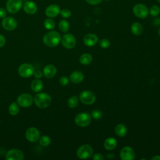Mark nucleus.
<instances>
[{
  "label": "nucleus",
  "instance_id": "nucleus-1",
  "mask_svg": "<svg viewBox=\"0 0 160 160\" xmlns=\"http://www.w3.org/2000/svg\"><path fill=\"white\" fill-rule=\"evenodd\" d=\"M44 44L50 48L57 46L61 41L60 34L55 31H51L47 32L42 38Z\"/></svg>",
  "mask_w": 160,
  "mask_h": 160
},
{
  "label": "nucleus",
  "instance_id": "nucleus-2",
  "mask_svg": "<svg viewBox=\"0 0 160 160\" xmlns=\"http://www.w3.org/2000/svg\"><path fill=\"white\" fill-rule=\"evenodd\" d=\"M34 102L38 108L44 109L48 108L51 104V98L46 92H39L35 95Z\"/></svg>",
  "mask_w": 160,
  "mask_h": 160
},
{
  "label": "nucleus",
  "instance_id": "nucleus-3",
  "mask_svg": "<svg viewBox=\"0 0 160 160\" xmlns=\"http://www.w3.org/2000/svg\"><path fill=\"white\" fill-rule=\"evenodd\" d=\"M91 115L88 112H81L75 118L76 124L81 127H86L91 122Z\"/></svg>",
  "mask_w": 160,
  "mask_h": 160
},
{
  "label": "nucleus",
  "instance_id": "nucleus-4",
  "mask_svg": "<svg viewBox=\"0 0 160 160\" xmlns=\"http://www.w3.org/2000/svg\"><path fill=\"white\" fill-rule=\"evenodd\" d=\"M34 101V98L28 93H22L17 98V103L22 108H28L31 106Z\"/></svg>",
  "mask_w": 160,
  "mask_h": 160
},
{
  "label": "nucleus",
  "instance_id": "nucleus-5",
  "mask_svg": "<svg viewBox=\"0 0 160 160\" xmlns=\"http://www.w3.org/2000/svg\"><path fill=\"white\" fill-rule=\"evenodd\" d=\"M34 68L29 63H23L18 68V74L22 78H29L33 75Z\"/></svg>",
  "mask_w": 160,
  "mask_h": 160
},
{
  "label": "nucleus",
  "instance_id": "nucleus-6",
  "mask_svg": "<svg viewBox=\"0 0 160 160\" xmlns=\"http://www.w3.org/2000/svg\"><path fill=\"white\" fill-rule=\"evenodd\" d=\"M22 5V0H8L6 8L9 13L14 14L21 9Z\"/></svg>",
  "mask_w": 160,
  "mask_h": 160
},
{
  "label": "nucleus",
  "instance_id": "nucleus-7",
  "mask_svg": "<svg viewBox=\"0 0 160 160\" xmlns=\"http://www.w3.org/2000/svg\"><path fill=\"white\" fill-rule=\"evenodd\" d=\"M93 150L89 144H84L80 146L77 150V156L80 159H87L92 155Z\"/></svg>",
  "mask_w": 160,
  "mask_h": 160
},
{
  "label": "nucleus",
  "instance_id": "nucleus-8",
  "mask_svg": "<svg viewBox=\"0 0 160 160\" xmlns=\"http://www.w3.org/2000/svg\"><path fill=\"white\" fill-rule=\"evenodd\" d=\"M79 99L83 104L90 105L94 102L96 100V96L90 91H84L80 93Z\"/></svg>",
  "mask_w": 160,
  "mask_h": 160
},
{
  "label": "nucleus",
  "instance_id": "nucleus-9",
  "mask_svg": "<svg viewBox=\"0 0 160 160\" xmlns=\"http://www.w3.org/2000/svg\"><path fill=\"white\" fill-rule=\"evenodd\" d=\"M132 11L134 15L141 19L146 18L149 14V10L148 8L142 4H138L135 5Z\"/></svg>",
  "mask_w": 160,
  "mask_h": 160
},
{
  "label": "nucleus",
  "instance_id": "nucleus-10",
  "mask_svg": "<svg viewBox=\"0 0 160 160\" xmlns=\"http://www.w3.org/2000/svg\"><path fill=\"white\" fill-rule=\"evenodd\" d=\"M5 158L6 160H22L24 154L20 149L13 148L7 152Z\"/></svg>",
  "mask_w": 160,
  "mask_h": 160
},
{
  "label": "nucleus",
  "instance_id": "nucleus-11",
  "mask_svg": "<svg viewBox=\"0 0 160 160\" xmlns=\"http://www.w3.org/2000/svg\"><path fill=\"white\" fill-rule=\"evenodd\" d=\"M26 138L29 142H34L39 140L40 138V133L38 129L34 127L28 128L26 131Z\"/></svg>",
  "mask_w": 160,
  "mask_h": 160
},
{
  "label": "nucleus",
  "instance_id": "nucleus-12",
  "mask_svg": "<svg viewBox=\"0 0 160 160\" xmlns=\"http://www.w3.org/2000/svg\"><path fill=\"white\" fill-rule=\"evenodd\" d=\"M2 28L7 31H12L17 28V21L12 17H5L1 22Z\"/></svg>",
  "mask_w": 160,
  "mask_h": 160
},
{
  "label": "nucleus",
  "instance_id": "nucleus-13",
  "mask_svg": "<svg viewBox=\"0 0 160 160\" xmlns=\"http://www.w3.org/2000/svg\"><path fill=\"white\" fill-rule=\"evenodd\" d=\"M62 46L67 49H71L76 45V39L74 36L70 33L64 34L61 39Z\"/></svg>",
  "mask_w": 160,
  "mask_h": 160
},
{
  "label": "nucleus",
  "instance_id": "nucleus-14",
  "mask_svg": "<svg viewBox=\"0 0 160 160\" xmlns=\"http://www.w3.org/2000/svg\"><path fill=\"white\" fill-rule=\"evenodd\" d=\"M134 150L129 146L124 147L120 152V157L122 160H132L134 159Z\"/></svg>",
  "mask_w": 160,
  "mask_h": 160
},
{
  "label": "nucleus",
  "instance_id": "nucleus-15",
  "mask_svg": "<svg viewBox=\"0 0 160 160\" xmlns=\"http://www.w3.org/2000/svg\"><path fill=\"white\" fill-rule=\"evenodd\" d=\"M60 12V7L57 4H51L45 10V14L49 18H54L59 14Z\"/></svg>",
  "mask_w": 160,
  "mask_h": 160
},
{
  "label": "nucleus",
  "instance_id": "nucleus-16",
  "mask_svg": "<svg viewBox=\"0 0 160 160\" xmlns=\"http://www.w3.org/2000/svg\"><path fill=\"white\" fill-rule=\"evenodd\" d=\"M23 10L26 14H34L37 11V6L36 4L31 1H27L22 5Z\"/></svg>",
  "mask_w": 160,
  "mask_h": 160
},
{
  "label": "nucleus",
  "instance_id": "nucleus-17",
  "mask_svg": "<svg viewBox=\"0 0 160 160\" xmlns=\"http://www.w3.org/2000/svg\"><path fill=\"white\" fill-rule=\"evenodd\" d=\"M98 41V36L92 33H89L86 34L83 39L84 43L86 46L92 47L95 46Z\"/></svg>",
  "mask_w": 160,
  "mask_h": 160
},
{
  "label": "nucleus",
  "instance_id": "nucleus-18",
  "mask_svg": "<svg viewBox=\"0 0 160 160\" xmlns=\"http://www.w3.org/2000/svg\"><path fill=\"white\" fill-rule=\"evenodd\" d=\"M57 72L56 68L52 64H48L46 65L42 71L43 75L47 78H51L54 77Z\"/></svg>",
  "mask_w": 160,
  "mask_h": 160
},
{
  "label": "nucleus",
  "instance_id": "nucleus-19",
  "mask_svg": "<svg viewBox=\"0 0 160 160\" xmlns=\"http://www.w3.org/2000/svg\"><path fill=\"white\" fill-rule=\"evenodd\" d=\"M69 78L72 82H73L74 84H78L82 81V80L84 79V75L80 71H75L70 74Z\"/></svg>",
  "mask_w": 160,
  "mask_h": 160
},
{
  "label": "nucleus",
  "instance_id": "nucleus-20",
  "mask_svg": "<svg viewBox=\"0 0 160 160\" xmlns=\"http://www.w3.org/2000/svg\"><path fill=\"white\" fill-rule=\"evenodd\" d=\"M116 145L117 141L116 139L112 137L107 138L104 142V146L107 150H112L116 147Z\"/></svg>",
  "mask_w": 160,
  "mask_h": 160
},
{
  "label": "nucleus",
  "instance_id": "nucleus-21",
  "mask_svg": "<svg viewBox=\"0 0 160 160\" xmlns=\"http://www.w3.org/2000/svg\"><path fill=\"white\" fill-rule=\"evenodd\" d=\"M31 87L33 91L38 92H40L42 89L43 83L40 79H36L32 81V82L31 84Z\"/></svg>",
  "mask_w": 160,
  "mask_h": 160
},
{
  "label": "nucleus",
  "instance_id": "nucleus-22",
  "mask_svg": "<svg viewBox=\"0 0 160 160\" xmlns=\"http://www.w3.org/2000/svg\"><path fill=\"white\" fill-rule=\"evenodd\" d=\"M131 32L136 36H139L143 31L142 26L139 22H134L131 26Z\"/></svg>",
  "mask_w": 160,
  "mask_h": 160
},
{
  "label": "nucleus",
  "instance_id": "nucleus-23",
  "mask_svg": "<svg viewBox=\"0 0 160 160\" xmlns=\"http://www.w3.org/2000/svg\"><path fill=\"white\" fill-rule=\"evenodd\" d=\"M115 132L116 134L120 137H124L126 135L128 129L125 125L122 124H118L115 128Z\"/></svg>",
  "mask_w": 160,
  "mask_h": 160
},
{
  "label": "nucleus",
  "instance_id": "nucleus-24",
  "mask_svg": "<svg viewBox=\"0 0 160 160\" xmlns=\"http://www.w3.org/2000/svg\"><path fill=\"white\" fill-rule=\"evenodd\" d=\"M92 60V58L90 54L85 53L81 56L79 58L80 62L83 65H88L89 64Z\"/></svg>",
  "mask_w": 160,
  "mask_h": 160
},
{
  "label": "nucleus",
  "instance_id": "nucleus-25",
  "mask_svg": "<svg viewBox=\"0 0 160 160\" xmlns=\"http://www.w3.org/2000/svg\"><path fill=\"white\" fill-rule=\"evenodd\" d=\"M19 112V106L17 102H12L9 107V112L12 116L17 115Z\"/></svg>",
  "mask_w": 160,
  "mask_h": 160
},
{
  "label": "nucleus",
  "instance_id": "nucleus-26",
  "mask_svg": "<svg viewBox=\"0 0 160 160\" xmlns=\"http://www.w3.org/2000/svg\"><path fill=\"white\" fill-rule=\"evenodd\" d=\"M59 28L62 32H66L69 29V24L66 20H61L59 22Z\"/></svg>",
  "mask_w": 160,
  "mask_h": 160
},
{
  "label": "nucleus",
  "instance_id": "nucleus-27",
  "mask_svg": "<svg viewBox=\"0 0 160 160\" xmlns=\"http://www.w3.org/2000/svg\"><path fill=\"white\" fill-rule=\"evenodd\" d=\"M51 141V138L48 136H46V135L42 136L41 138H39V144L42 146H44V147L48 146L50 144Z\"/></svg>",
  "mask_w": 160,
  "mask_h": 160
},
{
  "label": "nucleus",
  "instance_id": "nucleus-28",
  "mask_svg": "<svg viewBox=\"0 0 160 160\" xmlns=\"http://www.w3.org/2000/svg\"><path fill=\"white\" fill-rule=\"evenodd\" d=\"M44 26L48 30H52L55 28V22L51 18L46 19L44 21Z\"/></svg>",
  "mask_w": 160,
  "mask_h": 160
},
{
  "label": "nucleus",
  "instance_id": "nucleus-29",
  "mask_svg": "<svg viewBox=\"0 0 160 160\" xmlns=\"http://www.w3.org/2000/svg\"><path fill=\"white\" fill-rule=\"evenodd\" d=\"M78 104V98L76 96L71 97L68 101V105L71 108H74L77 106Z\"/></svg>",
  "mask_w": 160,
  "mask_h": 160
},
{
  "label": "nucleus",
  "instance_id": "nucleus-30",
  "mask_svg": "<svg viewBox=\"0 0 160 160\" xmlns=\"http://www.w3.org/2000/svg\"><path fill=\"white\" fill-rule=\"evenodd\" d=\"M160 13V8L156 5H154L151 7L149 10V14L152 16H157Z\"/></svg>",
  "mask_w": 160,
  "mask_h": 160
},
{
  "label": "nucleus",
  "instance_id": "nucleus-31",
  "mask_svg": "<svg viewBox=\"0 0 160 160\" xmlns=\"http://www.w3.org/2000/svg\"><path fill=\"white\" fill-rule=\"evenodd\" d=\"M102 112L98 109H94L91 112V116L95 119H101L102 118Z\"/></svg>",
  "mask_w": 160,
  "mask_h": 160
},
{
  "label": "nucleus",
  "instance_id": "nucleus-32",
  "mask_svg": "<svg viewBox=\"0 0 160 160\" xmlns=\"http://www.w3.org/2000/svg\"><path fill=\"white\" fill-rule=\"evenodd\" d=\"M60 14L64 18H69L71 16V12L68 9H63L61 10Z\"/></svg>",
  "mask_w": 160,
  "mask_h": 160
},
{
  "label": "nucleus",
  "instance_id": "nucleus-33",
  "mask_svg": "<svg viewBox=\"0 0 160 160\" xmlns=\"http://www.w3.org/2000/svg\"><path fill=\"white\" fill-rule=\"evenodd\" d=\"M99 45L102 48L106 49L110 46V42L107 39H102L99 41Z\"/></svg>",
  "mask_w": 160,
  "mask_h": 160
},
{
  "label": "nucleus",
  "instance_id": "nucleus-34",
  "mask_svg": "<svg viewBox=\"0 0 160 160\" xmlns=\"http://www.w3.org/2000/svg\"><path fill=\"white\" fill-rule=\"evenodd\" d=\"M69 83V79L66 76H62L59 79V84L61 86H66Z\"/></svg>",
  "mask_w": 160,
  "mask_h": 160
},
{
  "label": "nucleus",
  "instance_id": "nucleus-35",
  "mask_svg": "<svg viewBox=\"0 0 160 160\" xmlns=\"http://www.w3.org/2000/svg\"><path fill=\"white\" fill-rule=\"evenodd\" d=\"M33 75L36 78V79H39L41 78H42V75H43V73L39 71V70H37V71H34V73H33Z\"/></svg>",
  "mask_w": 160,
  "mask_h": 160
},
{
  "label": "nucleus",
  "instance_id": "nucleus-36",
  "mask_svg": "<svg viewBox=\"0 0 160 160\" xmlns=\"http://www.w3.org/2000/svg\"><path fill=\"white\" fill-rule=\"evenodd\" d=\"M92 159L94 160H103L104 158L103 156L100 153H96L93 155Z\"/></svg>",
  "mask_w": 160,
  "mask_h": 160
},
{
  "label": "nucleus",
  "instance_id": "nucleus-37",
  "mask_svg": "<svg viewBox=\"0 0 160 160\" xmlns=\"http://www.w3.org/2000/svg\"><path fill=\"white\" fill-rule=\"evenodd\" d=\"M86 2L91 5H96L101 2L102 0H86Z\"/></svg>",
  "mask_w": 160,
  "mask_h": 160
},
{
  "label": "nucleus",
  "instance_id": "nucleus-38",
  "mask_svg": "<svg viewBox=\"0 0 160 160\" xmlns=\"http://www.w3.org/2000/svg\"><path fill=\"white\" fill-rule=\"evenodd\" d=\"M6 44V38L5 37L2 35L0 34V48L3 47Z\"/></svg>",
  "mask_w": 160,
  "mask_h": 160
},
{
  "label": "nucleus",
  "instance_id": "nucleus-39",
  "mask_svg": "<svg viewBox=\"0 0 160 160\" xmlns=\"http://www.w3.org/2000/svg\"><path fill=\"white\" fill-rule=\"evenodd\" d=\"M6 16V11L2 8H0V18H4Z\"/></svg>",
  "mask_w": 160,
  "mask_h": 160
},
{
  "label": "nucleus",
  "instance_id": "nucleus-40",
  "mask_svg": "<svg viewBox=\"0 0 160 160\" xmlns=\"http://www.w3.org/2000/svg\"><path fill=\"white\" fill-rule=\"evenodd\" d=\"M151 160H160V156H154L151 158Z\"/></svg>",
  "mask_w": 160,
  "mask_h": 160
},
{
  "label": "nucleus",
  "instance_id": "nucleus-41",
  "mask_svg": "<svg viewBox=\"0 0 160 160\" xmlns=\"http://www.w3.org/2000/svg\"><path fill=\"white\" fill-rule=\"evenodd\" d=\"M114 157V154H107V156H106V158L108 159H112Z\"/></svg>",
  "mask_w": 160,
  "mask_h": 160
},
{
  "label": "nucleus",
  "instance_id": "nucleus-42",
  "mask_svg": "<svg viewBox=\"0 0 160 160\" xmlns=\"http://www.w3.org/2000/svg\"><path fill=\"white\" fill-rule=\"evenodd\" d=\"M158 33L159 36H160V28L159 29V30H158Z\"/></svg>",
  "mask_w": 160,
  "mask_h": 160
},
{
  "label": "nucleus",
  "instance_id": "nucleus-43",
  "mask_svg": "<svg viewBox=\"0 0 160 160\" xmlns=\"http://www.w3.org/2000/svg\"><path fill=\"white\" fill-rule=\"evenodd\" d=\"M157 1H158L159 3H160V0H157Z\"/></svg>",
  "mask_w": 160,
  "mask_h": 160
},
{
  "label": "nucleus",
  "instance_id": "nucleus-44",
  "mask_svg": "<svg viewBox=\"0 0 160 160\" xmlns=\"http://www.w3.org/2000/svg\"><path fill=\"white\" fill-rule=\"evenodd\" d=\"M23 1H28V0H23Z\"/></svg>",
  "mask_w": 160,
  "mask_h": 160
},
{
  "label": "nucleus",
  "instance_id": "nucleus-45",
  "mask_svg": "<svg viewBox=\"0 0 160 160\" xmlns=\"http://www.w3.org/2000/svg\"><path fill=\"white\" fill-rule=\"evenodd\" d=\"M106 1H109V0H106Z\"/></svg>",
  "mask_w": 160,
  "mask_h": 160
}]
</instances>
